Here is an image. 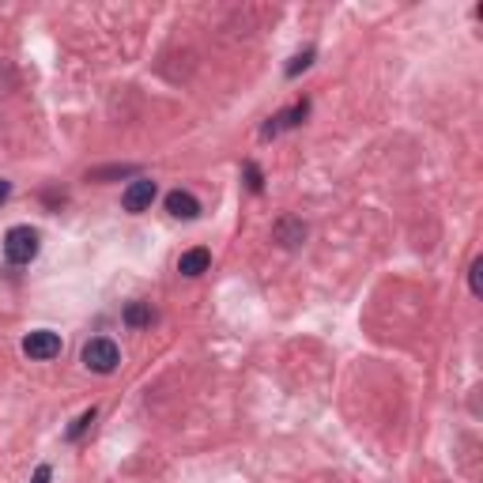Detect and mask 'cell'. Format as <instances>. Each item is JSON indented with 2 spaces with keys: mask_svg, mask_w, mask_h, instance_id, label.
<instances>
[{
  "mask_svg": "<svg viewBox=\"0 0 483 483\" xmlns=\"http://www.w3.org/2000/svg\"><path fill=\"white\" fill-rule=\"evenodd\" d=\"M151 200H155V181L151 178H136L121 197L125 212H144V208H151Z\"/></svg>",
  "mask_w": 483,
  "mask_h": 483,
  "instance_id": "obj_4",
  "label": "cell"
},
{
  "mask_svg": "<svg viewBox=\"0 0 483 483\" xmlns=\"http://www.w3.org/2000/svg\"><path fill=\"white\" fill-rule=\"evenodd\" d=\"M125 321H129V325H132V329H140V325H148V321H151V306H144V303H132V306L125 310Z\"/></svg>",
  "mask_w": 483,
  "mask_h": 483,
  "instance_id": "obj_7",
  "label": "cell"
},
{
  "mask_svg": "<svg viewBox=\"0 0 483 483\" xmlns=\"http://www.w3.org/2000/svg\"><path fill=\"white\" fill-rule=\"evenodd\" d=\"M118 362H121V352H118V343H113V340H91L83 348V366H87V371H95V374H113V371H118Z\"/></svg>",
  "mask_w": 483,
  "mask_h": 483,
  "instance_id": "obj_2",
  "label": "cell"
},
{
  "mask_svg": "<svg viewBox=\"0 0 483 483\" xmlns=\"http://www.w3.org/2000/svg\"><path fill=\"white\" fill-rule=\"evenodd\" d=\"M469 275H472V295H479V261H472V272Z\"/></svg>",
  "mask_w": 483,
  "mask_h": 483,
  "instance_id": "obj_10",
  "label": "cell"
},
{
  "mask_svg": "<svg viewBox=\"0 0 483 483\" xmlns=\"http://www.w3.org/2000/svg\"><path fill=\"white\" fill-rule=\"evenodd\" d=\"M310 61H314V53H310V50H306V53H303V57H295V61H291V64H287V76H295V72H298V68H306V64H310Z\"/></svg>",
  "mask_w": 483,
  "mask_h": 483,
  "instance_id": "obj_9",
  "label": "cell"
},
{
  "mask_svg": "<svg viewBox=\"0 0 483 483\" xmlns=\"http://www.w3.org/2000/svg\"><path fill=\"white\" fill-rule=\"evenodd\" d=\"M8 193H12V186H8V181H0V204L8 200Z\"/></svg>",
  "mask_w": 483,
  "mask_h": 483,
  "instance_id": "obj_12",
  "label": "cell"
},
{
  "mask_svg": "<svg viewBox=\"0 0 483 483\" xmlns=\"http://www.w3.org/2000/svg\"><path fill=\"white\" fill-rule=\"evenodd\" d=\"M167 212L174 219H197L200 216V200L193 193H186V189H174V193H167Z\"/></svg>",
  "mask_w": 483,
  "mask_h": 483,
  "instance_id": "obj_5",
  "label": "cell"
},
{
  "mask_svg": "<svg viewBox=\"0 0 483 483\" xmlns=\"http://www.w3.org/2000/svg\"><path fill=\"white\" fill-rule=\"evenodd\" d=\"M208 265H212V253L208 249H189V253H181L178 272L181 275H200V272H208Z\"/></svg>",
  "mask_w": 483,
  "mask_h": 483,
  "instance_id": "obj_6",
  "label": "cell"
},
{
  "mask_svg": "<svg viewBox=\"0 0 483 483\" xmlns=\"http://www.w3.org/2000/svg\"><path fill=\"white\" fill-rule=\"evenodd\" d=\"M91 423H95V408H91V411H83V416L72 423V430H68V439H80V434H83Z\"/></svg>",
  "mask_w": 483,
  "mask_h": 483,
  "instance_id": "obj_8",
  "label": "cell"
},
{
  "mask_svg": "<svg viewBox=\"0 0 483 483\" xmlns=\"http://www.w3.org/2000/svg\"><path fill=\"white\" fill-rule=\"evenodd\" d=\"M5 257L12 265H31L38 257V231L34 227H12L5 235Z\"/></svg>",
  "mask_w": 483,
  "mask_h": 483,
  "instance_id": "obj_1",
  "label": "cell"
},
{
  "mask_svg": "<svg viewBox=\"0 0 483 483\" xmlns=\"http://www.w3.org/2000/svg\"><path fill=\"white\" fill-rule=\"evenodd\" d=\"M31 483H50V469H45V465L34 469V479H31Z\"/></svg>",
  "mask_w": 483,
  "mask_h": 483,
  "instance_id": "obj_11",
  "label": "cell"
},
{
  "mask_svg": "<svg viewBox=\"0 0 483 483\" xmlns=\"http://www.w3.org/2000/svg\"><path fill=\"white\" fill-rule=\"evenodd\" d=\"M23 355H31V359H53V355H61V336L50 333V329H38V333H31L27 340H23Z\"/></svg>",
  "mask_w": 483,
  "mask_h": 483,
  "instance_id": "obj_3",
  "label": "cell"
}]
</instances>
